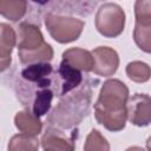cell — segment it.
I'll return each instance as SVG.
<instances>
[{"mask_svg": "<svg viewBox=\"0 0 151 151\" xmlns=\"http://www.w3.org/2000/svg\"><path fill=\"white\" fill-rule=\"evenodd\" d=\"M129 94V87L119 79H107L101 85L94 104V117L106 130L118 132L125 127Z\"/></svg>", "mask_w": 151, "mask_h": 151, "instance_id": "obj_1", "label": "cell"}, {"mask_svg": "<svg viewBox=\"0 0 151 151\" xmlns=\"http://www.w3.org/2000/svg\"><path fill=\"white\" fill-rule=\"evenodd\" d=\"M92 99V85L84 84L76 92L64 96L47 117L50 126L74 129L87 116Z\"/></svg>", "mask_w": 151, "mask_h": 151, "instance_id": "obj_2", "label": "cell"}, {"mask_svg": "<svg viewBox=\"0 0 151 151\" xmlns=\"http://www.w3.org/2000/svg\"><path fill=\"white\" fill-rule=\"evenodd\" d=\"M18 57L22 65L38 63H50L53 59L54 51L52 46L44 40L39 26L24 21L18 26Z\"/></svg>", "mask_w": 151, "mask_h": 151, "instance_id": "obj_3", "label": "cell"}, {"mask_svg": "<svg viewBox=\"0 0 151 151\" xmlns=\"http://www.w3.org/2000/svg\"><path fill=\"white\" fill-rule=\"evenodd\" d=\"M44 21L50 35L59 44L76 41L81 35L85 26L84 20L79 18L58 13H47Z\"/></svg>", "mask_w": 151, "mask_h": 151, "instance_id": "obj_4", "label": "cell"}, {"mask_svg": "<svg viewBox=\"0 0 151 151\" xmlns=\"http://www.w3.org/2000/svg\"><path fill=\"white\" fill-rule=\"evenodd\" d=\"M97 31L105 38H116L120 35L125 27V12L114 2H105L99 6L96 19Z\"/></svg>", "mask_w": 151, "mask_h": 151, "instance_id": "obj_5", "label": "cell"}, {"mask_svg": "<svg viewBox=\"0 0 151 151\" xmlns=\"http://www.w3.org/2000/svg\"><path fill=\"white\" fill-rule=\"evenodd\" d=\"M77 134V129L66 132L65 129L48 126L41 136V146L44 151H74Z\"/></svg>", "mask_w": 151, "mask_h": 151, "instance_id": "obj_6", "label": "cell"}, {"mask_svg": "<svg viewBox=\"0 0 151 151\" xmlns=\"http://www.w3.org/2000/svg\"><path fill=\"white\" fill-rule=\"evenodd\" d=\"M53 67L50 63H38L26 65L21 72V83L37 91L40 88L53 87ZM53 90V88H52Z\"/></svg>", "mask_w": 151, "mask_h": 151, "instance_id": "obj_7", "label": "cell"}, {"mask_svg": "<svg viewBox=\"0 0 151 151\" xmlns=\"http://www.w3.org/2000/svg\"><path fill=\"white\" fill-rule=\"evenodd\" d=\"M83 83V74L81 71L72 67L64 60H61L55 77L53 78V91L57 97L63 98L64 96L68 94L73 90H77L81 86Z\"/></svg>", "mask_w": 151, "mask_h": 151, "instance_id": "obj_8", "label": "cell"}, {"mask_svg": "<svg viewBox=\"0 0 151 151\" xmlns=\"http://www.w3.org/2000/svg\"><path fill=\"white\" fill-rule=\"evenodd\" d=\"M127 119L136 126H147L151 124V96L136 93L127 100Z\"/></svg>", "mask_w": 151, "mask_h": 151, "instance_id": "obj_9", "label": "cell"}, {"mask_svg": "<svg viewBox=\"0 0 151 151\" xmlns=\"http://www.w3.org/2000/svg\"><path fill=\"white\" fill-rule=\"evenodd\" d=\"M91 52L94 59V67L92 72L100 77H110L117 72L119 66V55L114 48L99 46Z\"/></svg>", "mask_w": 151, "mask_h": 151, "instance_id": "obj_10", "label": "cell"}, {"mask_svg": "<svg viewBox=\"0 0 151 151\" xmlns=\"http://www.w3.org/2000/svg\"><path fill=\"white\" fill-rule=\"evenodd\" d=\"M18 37L12 26L6 22L0 24V65L1 72H4L12 61V51L17 45Z\"/></svg>", "mask_w": 151, "mask_h": 151, "instance_id": "obj_11", "label": "cell"}, {"mask_svg": "<svg viewBox=\"0 0 151 151\" xmlns=\"http://www.w3.org/2000/svg\"><path fill=\"white\" fill-rule=\"evenodd\" d=\"M63 60L72 67L84 72H92L94 67L92 52L80 47H72L66 50L63 53Z\"/></svg>", "mask_w": 151, "mask_h": 151, "instance_id": "obj_12", "label": "cell"}, {"mask_svg": "<svg viewBox=\"0 0 151 151\" xmlns=\"http://www.w3.org/2000/svg\"><path fill=\"white\" fill-rule=\"evenodd\" d=\"M14 124L21 133L31 136H38L42 130V122L28 109L17 112L14 116Z\"/></svg>", "mask_w": 151, "mask_h": 151, "instance_id": "obj_13", "label": "cell"}, {"mask_svg": "<svg viewBox=\"0 0 151 151\" xmlns=\"http://www.w3.org/2000/svg\"><path fill=\"white\" fill-rule=\"evenodd\" d=\"M54 91L52 88H41V90H38L33 98L31 99L29 104H31V110L37 117H42L45 116L50 109H51V105H52V100H53V97H54Z\"/></svg>", "mask_w": 151, "mask_h": 151, "instance_id": "obj_14", "label": "cell"}, {"mask_svg": "<svg viewBox=\"0 0 151 151\" xmlns=\"http://www.w3.org/2000/svg\"><path fill=\"white\" fill-rule=\"evenodd\" d=\"M27 1H11V0H1L0 1V13L4 18L9 21L20 20L27 12Z\"/></svg>", "mask_w": 151, "mask_h": 151, "instance_id": "obj_15", "label": "cell"}, {"mask_svg": "<svg viewBox=\"0 0 151 151\" xmlns=\"http://www.w3.org/2000/svg\"><path fill=\"white\" fill-rule=\"evenodd\" d=\"M7 150L8 151H38L39 140L37 136L18 133L9 139Z\"/></svg>", "mask_w": 151, "mask_h": 151, "instance_id": "obj_16", "label": "cell"}, {"mask_svg": "<svg viewBox=\"0 0 151 151\" xmlns=\"http://www.w3.org/2000/svg\"><path fill=\"white\" fill-rule=\"evenodd\" d=\"M125 72L130 80L138 84L146 83L151 79V67L149 66V64L144 61L134 60L129 63L126 65Z\"/></svg>", "mask_w": 151, "mask_h": 151, "instance_id": "obj_17", "label": "cell"}, {"mask_svg": "<svg viewBox=\"0 0 151 151\" xmlns=\"http://www.w3.org/2000/svg\"><path fill=\"white\" fill-rule=\"evenodd\" d=\"M133 40L138 48L151 53V24H134Z\"/></svg>", "mask_w": 151, "mask_h": 151, "instance_id": "obj_18", "label": "cell"}, {"mask_svg": "<svg viewBox=\"0 0 151 151\" xmlns=\"http://www.w3.org/2000/svg\"><path fill=\"white\" fill-rule=\"evenodd\" d=\"M84 151H110V143L98 130L93 129L86 137Z\"/></svg>", "mask_w": 151, "mask_h": 151, "instance_id": "obj_19", "label": "cell"}, {"mask_svg": "<svg viewBox=\"0 0 151 151\" xmlns=\"http://www.w3.org/2000/svg\"><path fill=\"white\" fill-rule=\"evenodd\" d=\"M136 24H151V0H137L134 2Z\"/></svg>", "mask_w": 151, "mask_h": 151, "instance_id": "obj_20", "label": "cell"}, {"mask_svg": "<svg viewBox=\"0 0 151 151\" xmlns=\"http://www.w3.org/2000/svg\"><path fill=\"white\" fill-rule=\"evenodd\" d=\"M125 151H145V150L143 147H140V146H130Z\"/></svg>", "mask_w": 151, "mask_h": 151, "instance_id": "obj_21", "label": "cell"}, {"mask_svg": "<svg viewBox=\"0 0 151 151\" xmlns=\"http://www.w3.org/2000/svg\"><path fill=\"white\" fill-rule=\"evenodd\" d=\"M145 145H146V150L147 151H151V136L146 139V144Z\"/></svg>", "mask_w": 151, "mask_h": 151, "instance_id": "obj_22", "label": "cell"}]
</instances>
